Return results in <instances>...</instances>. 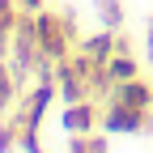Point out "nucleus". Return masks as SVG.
<instances>
[{
  "instance_id": "nucleus-3",
  "label": "nucleus",
  "mask_w": 153,
  "mask_h": 153,
  "mask_svg": "<svg viewBox=\"0 0 153 153\" xmlns=\"http://www.w3.org/2000/svg\"><path fill=\"white\" fill-rule=\"evenodd\" d=\"M60 123H64V132H68V136H85V132H98V123H102V106H94V98L64 102Z\"/></svg>"
},
{
  "instance_id": "nucleus-7",
  "label": "nucleus",
  "mask_w": 153,
  "mask_h": 153,
  "mask_svg": "<svg viewBox=\"0 0 153 153\" xmlns=\"http://www.w3.org/2000/svg\"><path fill=\"white\" fill-rule=\"evenodd\" d=\"M17 22H22V9H17V0H0V60H9V47H13Z\"/></svg>"
},
{
  "instance_id": "nucleus-11",
  "label": "nucleus",
  "mask_w": 153,
  "mask_h": 153,
  "mask_svg": "<svg viewBox=\"0 0 153 153\" xmlns=\"http://www.w3.org/2000/svg\"><path fill=\"white\" fill-rule=\"evenodd\" d=\"M17 9L22 13H43V0H17Z\"/></svg>"
},
{
  "instance_id": "nucleus-6",
  "label": "nucleus",
  "mask_w": 153,
  "mask_h": 153,
  "mask_svg": "<svg viewBox=\"0 0 153 153\" xmlns=\"http://www.w3.org/2000/svg\"><path fill=\"white\" fill-rule=\"evenodd\" d=\"M102 76H106V89L119 85V81H132V76H140V60H136L128 47H119V51L102 64Z\"/></svg>"
},
{
  "instance_id": "nucleus-10",
  "label": "nucleus",
  "mask_w": 153,
  "mask_h": 153,
  "mask_svg": "<svg viewBox=\"0 0 153 153\" xmlns=\"http://www.w3.org/2000/svg\"><path fill=\"white\" fill-rule=\"evenodd\" d=\"M145 55H149V64H153V17L145 22Z\"/></svg>"
},
{
  "instance_id": "nucleus-4",
  "label": "nucleus",
  "mask_w": 153,
  "mask_h": 153,
  "mask_svg": "<svg viewBox=\"0 0 153 153\" xmlns=\"http://www.w3.org/2000/svg\"><path fill=\"white\" fill-rule=\"evenodd\" d=\"M106 102H123V106H136V111H153V81H145V76L119 81V85L106 89Z\"/></svg>"
},
{
  "instance_id": "nucleus-9",
  "label": "nucleus",
  "mask_w": 153,
  "mask_h": 153,
  "mask_svg": "<svg viewBox=\"0 0 153 153\" xmlns=\"http://www.w3.org/2000/svg\"><path fill=\"white\" fill-rule=\"evenodd\" d=\"M94 9L106 30H123V0H94Z\"/></svg>"
},
{
  "instance_id": "nucleus-8",
  "label": "nucleus",
  "mask_w": 153,
  "mask_h": 153,
  "mask_svg": "<svg viewBox=\"0 0 153 153\" xmlns=\"http://www.w3.org/2000/svg\"><path fill=\"white\" fill-rule=\"evenodd\" d=\"M17 89H22V76L9 60H0V115H4L13 102H17Z\"/></svg>"
},
{
  "instance_id": "nucleus-2",
  "label": "nucleus",
  "mask_w": 153,
  "mask_h": 153,
  "mask_svg": "<svg viewBox=\"0 0 153 153\" xmlns=\"http://www.w3.org/2000/svg\"><path fill=\"white\" fill-rule=\"evenodd\" d=\"M98 128L106 132V136H149V132H153V119H149V111L123 106V102H106Z\"/></svg>"
},
{
  "instance_id": "nucleus-1",
  "label": "nucleus",
  "mask_w": 153,
  "mask_h": 153,
  "mask_svg": "<svg viewBox=\"0 0 153 153\" xmlns=\"http://www.w3.org/2000/svg\"><path fill=\"white\" fill-rule=\"evenodd\" d=\"M34 26H38V43H43V55L51 64H60L64 55L76 51V26L72 17H60V13H34Z\"/></svg>"
},
{
  "instance_id": "nucleus-5",
  "label": "nucleus",
  "mask_w": 153,
  "mask_h": 153,
  "mask_svg": "<svg viewBox=\"0 0 153 153\" xmlns=\"http://www.w3.org/2000/svg\"><path fill=\"white\" fill-rule=\"evenodd\" d=\"M76 51L81 55H89L94 64H106L115 51H119V30H98V34H89V38H81V43H76Z\"/></svg>"
}]
</instances>
